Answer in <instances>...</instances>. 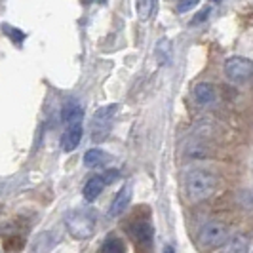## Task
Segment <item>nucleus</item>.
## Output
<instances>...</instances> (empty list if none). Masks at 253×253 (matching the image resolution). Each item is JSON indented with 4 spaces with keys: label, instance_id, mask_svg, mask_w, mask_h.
Wrapping results in <instances>:
<instances>
[{
    "label": "nucleus",
    "instance_id": "7",
    "mask_svg": "<svg viewBox=\"0 0 253 253\" xmlns=\"http://www.w3.org/2000/svg\"><path fill=\"white\" fill-rule=\"evenodd\" d=\"M82 118H84V111L82 107L76 101H69L63 105L61 109V120H63L65 126H73V124H82Z\"/></svg>",
    "mask_w": 253,
    "mask_h": 253
},
{
    "label": "nucleus",
    "instance_id": "20",
    "mask_svg": "<svg viewBox=\"0 0 253 253\" xmlns=\"http://www.w3.org/2000/svg\"><path fill=\"white\" fill-rule=\"evenodd\" d=\"M210 2H219V0H210Z\"/></svg>",
    "mask_w": 253,
    "mask_h": 253
},
{
    "label": "nucleus",
    "instance_id": "12",
    "mask_svg": "<svg viewBox=\"0 0 253 253\" xmlns=\"http://www.w3.org/2000/svg\"><path fill=\"white\" fill-rule=\"evenodd\" d=\"M105 187H107V185L103 183L101 175H95V177L88 179V183L84 185V198H86L88 202H93V200L103 192Z\"/></svg>",
    "mask_w": 253,
    "mask_h": 253
},
{
    "label": "nucleus",
    "instance_id": "13",
    "mask_svg": "<svg viewBox=\"0 0 253 253\" xmlns=\"http://www.w3.org/2000/svg\"><path fill=\"white\" fill-rule=\"evenodd\" d=\"M156 8V0H135V10L141 21H149Z\"/></svg>",
    "mask_w": 253,
    "mask_h": 253
},
{
    "label": "nucleus",
    "instance_id": "8",
    "mask_svg": "<svg viewBox=\"0 0 253 253\" xmlns=\"http://www.w3.org/2000/svg\"><path fill=\"white\" fill-rule=\"evenodd\" d=\"M129 200H131V187L129 185H124L122 189L118 190V194L114 196L113 204H111V217H118L120 213H124L127 206H129Z\"/></svg>",
    "mask_w": 253,
    "mask_h": 253
},
{
    "label": "nucleus",
    "instance_id": "17",
    "mask_svg": "<svg viewBox=\"0 0 253 253\" xmlns=\"http://www.w3.org/2000/svg\"><path fill=\"white\" fill-rule=\"evenodd\" d=\"M196 4H198V0H181L177 10H179V13H185V12H189V10H192Z\"/></svg>",
    "mask_w": 253,
    "mask_h": 253
},
{
    "label": "nucleus",
    "instance_id": "16",
    "mask_svg": "<svg viewBox=\"0 0 253 253\" xmlns=\"http://www.w3.org/2000/svg\"><path fill=\"white\" fill-rule=\"evenodd\" d=\"M101 253H124V244L118 238H109L103 244Z\"/></svg>",
    "mask_w": 253,
    "mask_h": 253
},
{
    "label": "nucleus",
    "instance_id": "3",
    "mask_svg": "<svg viewBox=\"0 0 253 253\" xmlns=\"http://www.w3.org/2000/svg\"><path fill=\"white\" fill-rule=\"evenodd\" d=\"M198 240L204 248H210V250L225 246V242L228 240V227L221 221H208L198 232Z\"/></svg>",
    "mask_w": 253,
    "mask_h": 253
},
{
    "label": "nucleus",
    "instance_id": "10",
    "mask_svg": "<svg viewBox=\"0 0 253 253\" xmlns=\"http://www.w3.org/2000/svg\"><path fill=\"white\" fill-rule=\"evenodd\" d=\"M109 162H111V156L105 151H101V149H89L84 154V164L88 166V168H91V169L103 168V166H107Z\"/></svg>",
    "mask_w": 253,
    "mask_h": 253
},
{
    "label": "nucleus",
    "instance_id": "11",
    "mask_svg": "<svg viewBox=\"0 0 253 253\" xmlns=\"http://www.w3.org/2000/svg\"><path fill=\"white\" fill-rule=\"evenodd\" d=\"M225 252L223 253H248L250 252V238L244 234H236L225 242Z\"/></svg>",
    "mask_w": 253,
    "mask_h": 253
},
{
    "label": "nucleus",
    "instance_id": "1",
    "mask_svg": "<svg viewBox=\"0 0 253 253\" xmlns=\"http://www.w3.org/2000/svg\"><path fill=\"white\" fill-rule=\"evenodd\" d=\"M217 189V177L204 168H192L185 173V192L190 202L208 200Z\"/></svg>",
    "mask_w": 253,
    "mask_h": 253
},
{
    "label": "nucleus",
    "instance_id": "4",
    "mask_svg": "<svg viewBox=\"0 0 253 253\" xmlns=\"http://www.w3.org/2000/svg\"><path fill=\"white\" fill-rule=\"evenodd\" d=\"M116 109H118L116 105H107V107H101V109L95 111L93 120H91V139L95 143H99L109 135V131L113 127Z\"/></svg>",
    "mask_w": 253,
    "mask_h": 253
},
{
    "label": "nucleus",
    "instance_id": "9",
    "mask_svg": "<svg viewBox=\"0 0 253 253\" xmlns=\"http://www.w3.org/2000/svg\"><path fill=\"white\" fill-rule=\"evenodd\" d=\"M192 93H194V99L200 103V105H211V103H215V99H217L215 86L210 84V82H200V84H196Z\"/></svg>",
    "mask_w": 253,
    "mask_h": 253
},
{
    "label": "nucleus",
    "instance_id": "6",
    "mask_svg": "<svg viewBox=\"0 0 253 253\" xmlns=\"http://www.w3.org/2000/svg\"><path fill=\"white\" fill-rule=\"evenodd\" d=\"M80 141H82V124H73V126L65 127L63 137H61L63 151L73 152L80 145Z\"/></svg>",
    "mask_w": 253,
    "mask_h": 253
},
{
    "label": "nucleus",
    "instance_id": "14",
    "mask_svg": "<svg viewBox=\"0 0 253 253\" xmlns=\"http://www.w3.org/2000/svg\"><path fill=\"white\" fill-rule=\"evenodd\" d=\"M169 55H171V44L168 38H164L156 44V59H158V63L166 65L169 63Z\"/></svg>",
    "mask_w": 253,
    "mask_h": 253
},
{
    "label": "nucleus",
    "instance_id": "18",
    "mask_svg": "<svg viewBox=\"0 0 253 253\" xmlns=\"http://www.w3.org/2000/svg\"><path fill=\"white\" fill-rule=\"evenodd\" d=\"M210 12H211V10H210V8H206V10H202L198 15H194V19L190 21V25H200V23H204V21H206V17L210 15Z\"/></svg>",
    "mask_w": 253,
    "mask_h": 253
},
{
    "label": "nucleus",
    "instance_id": "5",
    "mask_svg": "<svg viewBox=\"0 0 253 253\" xmlns=\"http://www.w3.org/2000/svg\"><path fill=\"white\" fill-rule=\"evenodd\" d=\"M225 75L236 84H248L253 75L252 61L248 57H240V55L228 57L225 61Z\"/></svg>",
    "mask_w": 253,
    "mask_h": 253
},
{
    "label": "nucleus",
    "instance_id": "2",
    "mask_svg": "<svg viewBox=\"0 0 253 253\" xmlns=\"http://www.w3.org/2000/svg\"><path fill=\"white\" fill-rule=\"evenodd\" d=\"M95 221H97V217H95V211L91 208H78V210H73L67 213L65 227L73 238L86 240L95 230Z\"/></svg>",
    "mask_w": 253,
    "mask_h": 253
},
{
    "label": "nucleus",
    "instance_id": "19",
    "mask_svg": "<svg viewBox=\"0 0 253 253\" xmlns=\"http://www.w3.org/2000/svg\"><path fill=\"white\" fill-rule=\"evenodd\" d=\"M162 253H175V252H173V248H171V246H166Z\"/></svg>",
    "mask_w": 253,
    "mask_h": 253
},
{
    "label": "nucleus",
    "instance_id": "15",
    "mask_svg": "<svg viewBox=\"0 0 253 253\" xmlns=\"http://www.w3.org/2000/svg\"><path fill=\"white\" fill-rule=\"evenodd\" d=\"M133 236L137 242H145V244H151V227L147 223H137L131 228Z\"/></svg>",
    "mask_w": 253,
    "mask_h": 253
}]
</instances>
